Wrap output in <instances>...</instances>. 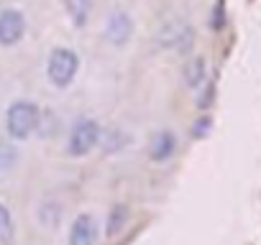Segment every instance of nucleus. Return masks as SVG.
Returning <instances> with one entry per match:
<instances>
[{
	"label": "nucleus",
	"instance_id": "obj_1",
	"mask_svg": "<svg viewBox=\"0 0 261 245\" xmlns=\"http://www.w3.org/2000/svg\"><path fill=\"white\" fill-rule=\"evenodd\" d=\"M39 117L41 115H39V107L34 102H26V100L13 102L8 110V117H6V128H8L11 138H16V141L29 138L39 128Z\"/></svg>",
	"mask_w": 261,
	"mask_h": 245
},
{
	"label": "nucleus",
	"instance_id": "obj_2",
	"mask_svg": "<svg viewBox=\"0 0 261 245\" xmlns=\"http://www.w3.org/2000/svg\"><path fill=\"white\" fill-rule=\"evenodd\" d=\"M80 69V59L74 51L69 49H54L51 56H49V64H46V74H49V82L54 87H69L74 74Z\"/></svg>",
	"mask_w": 261,
	"mask_h": 245
},
{
	"label": "nucleus",
	"instance_id": "obj_3",
	"mask_svg": "<svg viewBox=\"0 0 261 245\" xmlns=\"http://www.w3.org/2000/svg\"><path fill=\"white\" fill-rule=\"evenodd\" d=\"M100 143V122L92 117H82L74 122V128L69 133V156H87L95 146Z\"/></svg>",
	"mask_w": 261,
	"mask_h": 245
},
{
	"label": "nucleus",
	"instance_id": "obj_4",
	"mask_svg": "<svg viewBox=\"0 0 261 245\" xmlns=\"http://www.w3.org/2000/svg\"><path fill=\"white\" fill-rule=\"evenodd\" d=\"M156 44L167 49H177L179 54H187L195 46V31L187 23H169L156 34Z\"/></svg>",
	"mask_w": 261,
	"mask_h": 245
},
{
	"label": "nucleus",
	"instance_id": "obj_5",
	"mask_svg": "<svg viewBox=\"0 0 261 245\" xmlns=\"http://www.w3.org/2000/svg\"><path fill=\"white\" fill-rule=\"evenodd\" d=\"M130 36H134V18L125 11H113L105 23V39L113 46H125L130 41Z\"/></svg>",
	"mask_w": 261,
	"mask_h": 245
},
{
	"label": "nucleus",
	"instance_id": "obj_6",
	"mask_svg": "<svg viewBox=\"0 0 261 245\" xmlns=\"http://www.w3.org/2000/svg\"><path fill=\"white\" fill-rule=\"evenodd\" d=\"M23 31H26V18L21 11H3L0 13V44L3 46H13L23 39Z\"/></svg>",
	"mask_w": 261,
	"mask_h": 245
},
{
	"label": "nucleus",
	"instance_id": "obj_7",
	"mask_svg": "<svg viewBox=\"0 0 261 245\" xmlns=\"http://www.w3.org/2000/svg\"><path fill=\"white\" fill-rule=\"evenodd\" d=\"M100 235L97 220L92 215H80L69 230V245H95Z\"/></svg>",
	"mask_w": 261,
	"mask_h": 245
},
{
	"label": "nucleus",
	"instance_id": "obj_8",
	"mask_svg": "<svg viewBox=\"0 0 261 245\" xmlns=\"http://www.w3.org/2000/svg\"><path fill=\"white\" fill-rule=\"evenodd\" d=\"M174 151H177V138H174L169 131H159V133L151 138V146H149V156H151V161L162 164V161L172 159Z\"/></svg>",
	"mask_w": 261,
	"mask_h": 245
},
{
	"label": "nucleus",
	"instance_id": "obj_9",
	"mask_svg": "<svg viewBox=\"0 0 261 245\" xmlns=\"http://www.w3.org/2000/svg\"><path fill=\"white\" fill-rule=\"evenodd\" d=\"M185 82L190 89H202V84L207 82V64L202 56H195L187 62L185 67Z\"/></svg>",
	"mask_w": 261,
	"mask_h": 245
},
{
	"label": "nucleus",
	"instance_id": "obj_10",
	"mask_svg": "<svg viewBox=\"0 0 261 245\" xmlns=\"http://www.w3.org/2000/svg\"><path fill=\"white\" fill-rule=\"evenodd\" d=\"M128 143H130V133H128L125 128H113V131H108L105 138H102V151H105V154H118V151H123Z\"/></svg>",
	"mask_w": 261,
	"mask_h": 245
},
{
	"label": "nucleus",
	"instance_id": "obj_11",
	"mask_svg": "<svg viewBox=\"0 0 261 245\" xmlns=\"http://www.w3.org/2000/svg\"><path fill=\"white\" fill-rule=\"evenodd\" d=\"M125 220H128V207L125 204H115L108 215V227H105V235L108 237H115L123 227H125Z\"/></svg>",
	"mask_w": 261,
	"mask_h": 245
},
{
	"label": "nucleus",
	"instance_id": "obj_12",
	"mask_svg": "<svg viewBox=\"0 0 261 245\" xmlns=\"http://www.w3.org/2000/svg\"><path fill=\"white\" fill-rule=\"evenodd\" d=\"M67 6V13L69 18L74 21V26H85L87 23V16H90V0H64Z\"/></svg>",
	"mask_w": 261,
	"mask_h": 245
},
{
	"label": "nucleus",
	"instance_id": "obj_13",
	"mask_svg": "<svg viewBox=\"0 0 261 245\" xmlns=\"http://www.w3.org/2000/svg\"><path fill=\"white\" fill-rule=\"evenodd\" d=\"M11 237H13V217L3 204H0V242H8Z\"/></svg>",
	"mask_w": 261,
	"mask_h": 245
},
{
	"label": "nucleus",
	"instance_id": "obj_14",
	"mask_svg": "<svg viewBox=\"0 0 261 245\" xmlns=\"http://www.w3.org/2000/svg\"><path fill=\"white\" fill-rule=\"evenodd\" d=\"M16 159H18V154H16L13 146L0 143V169H11V166L16 164Z\"/></svg>",
	"mask_w": 261,
	"mask_h": 245
},
{
	"label": "nucleus",
	"instance_id": "obj_15",
	"mask_svg": "<svg viewBox=\"0 0 261 245\" xmlns=\"http://www.w3.org/2000/svg\"><path fill=\"white\" fill-rule=\"evenodd\" d=\"M210 128H213V120H210L207 115L197 117V120H195V128H192V138H205V136L210 133Z\"/></svg>",
	"mask_w": 261,
	"mask_h": 245
},
{
	"label": "nucleus",
	"instance_id": "obj_16",
	"mask_svg": "<svg viewBox=\"0 0 261 245\" xmlns=\"http://www.w3.org/2000/svg\"><path fill=\"white\" fill-rule=\"evenodd\" d=\"M202 87H205V89H202V95H200L197 107H200V110H207V107L213 105V97H215V84H213V82H205Z\"/></svg>",
	"mask_w": 261,
	"mask_h": 245
},
{
	"label": "nucleus",
	"instance_id": "obj_17",
	"mask_svg": "<svg viewBox=\"0 0 261 245\" xmlns=\"http://www.w3.org/2000/svg\"><path fill=\"white\" fill-rule=\"evenodd\" d=\"M225 26V8H223V0H218L215 3V11H213V28L220 31Z\"/></svg>",
	"mask_w": 261,
	"mask_h": 245
}]
</instances>
